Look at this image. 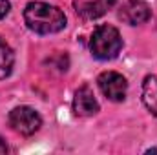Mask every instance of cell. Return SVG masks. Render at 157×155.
<instances>
[{
    "mask_svg": "<svg viewBox=\"0 0 157 155\" xmlns=\"http://www.w3.org/2000/svg\"><path fill=\"white\" fill-rule=\"evenodd\" d=\"M0 153H7V144L2 137H0Z\"/></svg>",
    "mask_w": 157,
    "mask_h": 155,
    "instance_id": "obj_11",
    "label": "cell"
},
{
    "mask_svg": "<svg viewBox=\"0 0 157 155\" xmlns=\"http://www.w3.org/2000/svg\"><path fill=\"white\" fill-rule=\"evenodd\" d=\"M9 9H11V2L9 0H0V20L9 13Z\"/></svg>",
    "mask_w": 157,
    "mask_h": 155,
    "instance_id": "obj_10",
    "label": "cell"
},
{
    "mask_svg": "<svg viewBox=\"0 0 157 155\" xmlns=\"http://www.w3.org/2000/svg\"><path fill=\"white\" fill-rule=\"evenodd\" d=\"M119 18L128 26H139L150 20L152 9L144 0H124L119 6Z\"/></svg>",
    "mask_w": 157,
    "mask_h": 155,
    "instance_id": "obj_5",
    "label": "cell"
},
{
    "mask_svg": "<svg viewBox=\"0 0 157 155\" xmlns=\"http://www.w3.org/2000/svg\"><path fill=\"white\" fill-rule=\"evenodd\" d=\"M117 0H91V2H80L77 4V13L84 20H93L102 17L106 11H110Z\"/></svg>",
    "mask_w": 157,
    "mask_h": 155,
    "instance_id": "obj_7",
    "label": "cell"
},
{
    "mask_svg": "<svg viewBox=\"0 0 157 155\" xmlns=\"http://www.w3.org/2000/svg\"><path fill=\"white\" fill-rule=\"evenodd\" d=\"M24 22L37 35H51L62 31L68 24V18L60 7L48 2L33 0L28 2L24 7Z\"/></svg>",
    "mask_w": 157,
    "mask_h": 155,
    "instance_id": "obj_1",
    "label": "cell"
},
{
    "mask_svg": "<svg viewBox=\"0 0 157 155\" xmlns=\"http://www.w3.org/2000/svg\"><path fill=\"white\" fill-rule=\"evenodd\" d=\"M7 122L11 126L13 131H17L18 135L29 137L33 133H37L42 126V117L40 113L31 108V106H17L9 112Z\"/></svg>",
    "mask_w": 157,
    "mask_h": 155,
    "instance_id": "obj_3",
    "label": "cell"
},
{
    "mask_svg": "<svg viewBox=\"0 0 157 155\" xmlns=\"http://www.w3.org/2000/svg\"><path fill=\"white\" fill-rule=\"evenodd\" d=\"M122 37L117 28L110 24H101L93 29L90 39V51L97 60H113L122 51Z\"/></svg>",
    "mask_w": 157,
    "mask_h": 155,
    "instance_id": "obj_2",
    "label": "cell"
},
{
    "mask_svg": "<svg viewBox=\"0 0 157 155\" xmlns=\"http://www.w3.org/2000/svg\"><path fill=\"white\" fill-rule=\"evenodd\" d=\"M101 106H99V100L93 93V89L84 84L80 86L77 91H75V97H73V112L78 117H91L95 113H99Z\"/></svg>",
    "mask_w": 157,
    "mask_h": 155,
    "instance_id": "obj_6",
    "label": "cell"
},
{
    "mask_svg": "<svg viewBox=\"0 0 157 155\" xmlns=\"http://www.w3.org/2000/svg\"><path fill=\"white\" fill-rule=\"evenodd\" d=\"M143 102L150 110V113L157 117V77L155 75H148L143 80Z\"/></svg>",
    "mask_w": 157,
    "mask_h": 155,
    "instance_id": "obj_8",
    "label": "cell"
},
{
    "mask_svg": "<svg viewBox=\"0 0 157 155\" xmlns=\"http://www.w3.org/2000/svg\"><path fill=\"white\" fill-rule=\"evenodd\" d=\"M13 66H15V53L0 39V80H4V78H7L11 75Z\"/></svg>",
    "mask_w": 157,
    "mask_h": 155,
    "instance_id": "obj_9",
    "label": "cell"
},
{
    "mask_svg": "<svg viewBox=\"0 0 157 155\" xmlns=\"http://www.w3.org/2000/svg\"><path fill=\"white\" fill-rule=\"evenodd\" d=\"M97 84L101 93L112 100V102H122L126 99V91H128V82L117 71H102L97 77Z\"/></svg>",
    "mask_w": 157,
    "mask_h": 155,
    "instance_id": "obj_4",
    "label": "cell"
}]
</instances>
